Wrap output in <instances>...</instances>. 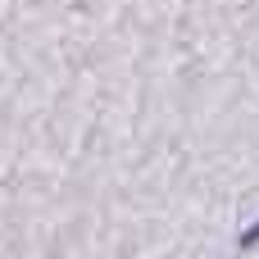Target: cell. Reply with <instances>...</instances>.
<instances>
[{"label": "cell", "mask_w": 259, "mask_h": 259, "mask_svg": "<svg viewBox=\"0 0 259 259\" xmlns=\"http://www.w3.org/2000/svg\"><path fill=\"white\" fill-rule=\"evenodd\" d=\"M237 246H241V250H255V246H259V223L241 232V241H237Z\"/></svg>", "instance_id": "6da1fadb"}]
</instances>
